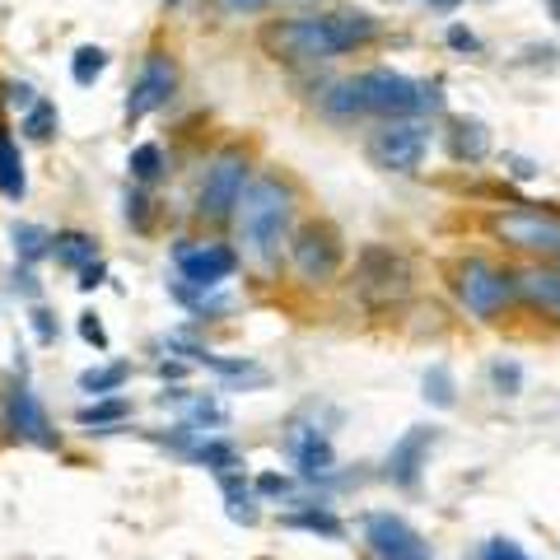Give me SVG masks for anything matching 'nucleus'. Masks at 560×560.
<instances>
[{
    "mask_svg": "<svg viewBox=\"0 0 560 560\" xmlns=\"http://www.w3.org/2000/svg\"><path fill=\"white\" fill-rule=\"evenodd\" d=\"M425 150H430V127L420 117L411 121H383V127L370 136V164L383 173H416L425 164Z\"/></svg>",
    "mask_w": 560,
    "mask_h": 560,
    "instance_id": "obj_9",
    "label": "nucleus"
},
{
    "mask_svg": "<svg viewBox=\"0 0 560 560\" xmlns=\"http://www.w3.org/2000/svg\"><path fill=\"white\" fill-rule=\"evenodd\" d=\"M80 337L90 341L94 350H108V331H103V323H98V313H80Z\"/></svg>",
    "mask_w": 560,
    "mask_h": 560,
    "instance_id": "obj_37",
    "label": "nucleus"
},
{
    "mask_svg": "<svg viewBox=\"0 0 560 560\" xmlns=\"http://www.w3.org/2000/svg\"><path fill=\"white\" fill-rule=\"evenodd\" d=\"M103 280H108V267H103V261H90V267L80 271V280H75V285H80V290H98Z\"/></svg>",
    "mask_w": 560,
    "mask_h": 560,
    "instance_id": "obj_38",
    "label": "nucleus"
},
{
    "mask_svg": "<svg viewBox=\"0 0 560 560\" xmlns=\"http://www.w3.org/2000/svg\"><path fill=\"white\" fill-rule=\"evenodd\" d=\"M425 401H434V407H453L458 401V383H453V374L444 370V364H434V370L425 374Z\"/></svg>",
    "mask_w": 560,
    "mask_h": 560,
    "instance_id": "obj_29",
    "label": "nucleus"
},
{
    "mask_svg": "<svg viewBox=\"0 0 560 560\" xmlns=\"http://www.w3.org/2000/svg\"><path fill=\"white\" fill-rule=\"evenodd\" d=\"M5 430L14 440H24L33 448H57V425H51V416L43 411L38 393H33V383L24 378V364H20V378L5 388Z\"/></svg>",
    "mask_w": 560,
    "mask_h": 560,
    "instance_id": "obj_10",
    "label": "nucleus"
},
{
    "mask_svg": "<svg viewBox=\"0 0 560 560\" xmlns=\"http://www.w3.org/2000/svg\"><path fill=\"white\" fill-rule=\"evenodd\" d=\"M187 374V364H178V360H160V378H183Z\"/></svg>",
    "mask_w": 560,
    "mask_h": 560,
    "instance_id": "obj_41",
    "label": "nucleus"
},
{
    "mask_svg": "<svg viewBox=\"0 0 560 560\" xmlns=\"http://www.w3.org/2000/svg\"><path fill=\"white\" fill-rule=\"evenodd\" d=\"M448 154L458 164H481L486 154H490L486 121H477V117H453V127H448Z\"/></svg>",
    "mask_w": 560,
    "mask_h": 560,
    "instance_id": "obj_16",
    "label": "nucleus"
},
{
    "mask_svg": "<svg viewBox=\"0 0 560 560\" xmlns=\"http://www.w3.org/2000/svg\"><path fill=\"white\" fill-rule=\"evenodd\" d=\"M103 70H108V51H103V47H80L75 51V57H70V80H75L80 84V90H90V84L103 75Z\"/></svg>",
    "mask_w": 560,
    "mask_h": 560,
    "instance_id": "obj_26",
    "label": "nucleus"
},
{
    "mask_svg": "<svg viewBox=\"0 0 560 560\" xmlns=\"http://www.w3.org/2000/svg\"><path fill=\"white\" fill-rule=\"evenodd\" d=\"M481 560H528V551H523L514 537H490L481 547Z\"/></svg>",
    "mask_w": 560,
    "mask_h": 560,
    "instance_id": "obj_31",
    "label": "nucleus"
},
{
    "mask_svg": "<svg viewBox=\"0 0 560 560\" xmlns=\"http://www.w3.org/2000/svg\"><path fill=\"white\" fill-rule=\"evenodd\" d=\"M383 24L370 10L355 5H337L327 14H294V20H271L261 28V51L276 61L290 66H318L331 57H346V51H360L378 43Z\"/></svg>",
    "mask_w": 560,
    "mask_h": 560,
    "instance_id": "obj_1",
    "label": "nucleus"
},
{
    "mask_svg": "<svg viewBox=\"0 0 560 560\" xmlns=\"http://www.w3.org/2000/svg\"><path fill=\"white\" fill-rule=\"evenodd\" d=\"M173 90H178V61H173L168 51H150V57L140 61V70H136L121 113H127V121H140V117L160 113L164 103L173 98Z\"/></svg>",
    "mask_w": 560,
    "mask_h": 560,
    "instance_id": "obj_11",
    "label": "nucleus"
},
{
    "mask_svg": "<svg viewBox=\"0 0 560 560\" xmlns=\"http://www.w3.org/2000/svg\"><path fill=\"white\" fill-rule=\"evenodd\" d=\"M28 327H33V337H38L43 346H51V341H57V331H61L57 318H51L43 304H33V308H28Z\"/></svg>",
    "mask_w": 560,
    "mask_h": 560,
    "instance_id": "obj_32",
    "label": "nucleus"
},
{
    "mask_svg": "<svg viewBox=\"0 0 560 560\" xmlns=\"http://www.w3.org/2000/svg\"><path fill=\"white\" fill-rule=\"evenodd\" d=\"M10 290L20 294V300H38V276H33V267H24V261H20V267L10 271Z\"/></svg>",
    "mask_w": 560,
    "mask_h": 560,
    "instance_id": "obj_36",
    "label": "nucleus"
},
{
    "mask_svg": "<svg viewBox=\"0 0 560 560\" xmlns=\"http://www.w3.org/2000/svg\"><path fill=\"white\" fill-rule=\"evenodd\" d=\"M267 5H271V0H224V10H234V14H257Z\"/></svg>",
    "mask_w": 560,
    "mask_h": 560,
    "instance_id": "obj_40",
    "label": "nucleus"
},
{
    "mask_svg": "<svg viewBox=\"0 0 560 560\" xmlns=\"http://www.w3.org/2000/svg\"><path fill=\"white\" fill-rule=\"evenodd\" d=\"M5 103L10 108H20V113H28V108H38V90L24 84V80H14V84H5Z\"/></svg>",
    "mask_w": 560,
    "mask_h": 560,
    "instance_id": "obj_35",
    "label": "nucleus"
},
{
    "mask_svg": "<svg viewBox=\"0 0 560 560\" xmlns=\"http://www.w3.org/2000/svg\"><path fill=\"white\" fill-rule=\"evenodd\" d=\"M448 47H458V51H477V33L463 28V24H448Z\"/></svg>",
    "mask_w": 560,
    "mask_h": 560,
    "instance_id": "obj_39",
    "label": "nucleus"
},
{
    "mask_svg": "<svg viewBox=\"0 0 560 560\" xmlns=\"http://www.w3.org/2000/svg\"><path fill=\"white\" fill-rule=\"evenodd\" d=\"M10 243H14V257L24 261V267H33V261H43V257H51V234L43 230V224H14L10 230Z\"/></svg>",
    "mask_w": 560,
    "mask_h": 560,
    "instance_id": "obj_25",
    "label": "nucleus"
},
{
    "mask_svg": "<svg viewBox=\"0 0 560 560\" xmlns=\"http://www.w3.org/2000/svg\"><path fill=\"white\" fill-rule=\"evenodd\" d=\"M280 523L285 528H300V533H318L327 541H341L346 537V523L327 510V504H294V510L280 514Z\"/></svg>",
    "mask_w": 560,
    "mask_h": 560,
    "instance_id": "obj_20",
    "label": "nucleus"
},
{
    "mask_svg": "<svg viewBox=\"0 0 560 560\" xmlns=\"http://www.w3.org/2000/svg\"><path fill=\"white\" fill-rule=\"evenodd\" d=\"M434 440H440V430L434 425H411L407 434H401V440L393 444V453H388V481L401 486V490H411L420 481V471H425V463H430Z\"/></svg>",
    "mask_w": 560,
    "mask_h": 560,
    "instance_id": "obj_14",
    "label": "nucleus"
},
{
    "mask_svg": "<svg viewBox=\"0 0 560 560\" xmlns=\"http://www.w3.org/2000/svg\"><path fill=\"white\" fill-rule=\"evenodd\" d=\"M290 458H294V467H300L304 481H323V477H331V467H337V448H331V440L318 425H294Z\"/></svg>",
    "mask_w": 560,
    "mask_h": 560,
    "instance_id": "obj_15",
    "label": "nucleus"
},
{
    "mask_svg": "<svg viewBox=\"0 0 560 560\" xmlns=\"http://www.w3.org/2000/svg\"><path fill=\"white\" fill-rule=\"evenodd\" d=\"M51 257L70 271H84L90 261H98V243L84 230H61V234H51Z\"/></svg>",
    "mask_w": 560,
    "mask_h": 560,
    "instance_id": "obj_21",
    "label": "nucleus"
},
{
    "mask_svg": "<svg viewBox=\"0 0 560 560\" xmlns=\"http://www.w3.org/2000/svg\"><path fill=\"white\" fill-rule=\"evenodd\" d=\"M551 14H556V24H560V0H551Z\"/></svg>",
    "mask_w": 560,
    "mask_h": 560,
    "instance_id": "obj_43",
    "label": "nucleus"
},
{
    "mask_svg": "<svg viewBox=\"0 0 560 560\" xmlns=\"http://www.w3.org/2000/svg\"><path fill=\"white\" fill-rule=\"evenodd\" d=\"M160 401H164V407H183V420H187V425H197V430H206V425H224V420H230L215 397L191 393V388H168V393H160Z\"/></svg>",
    "mask_w": 560,
    "mask_h": 560,
    "instance_id": "obj_18",
    "label": "nucleus"
},
{
    "mask_svg": "<svg viewBox=\"0 0 560 560\" xmlns=\"http://www.w3.org/2000/svg\"><path fill=\"white\" fill-rule=\"evenodd\" d=\"M448 290H453V300H458V308L467 313V318H477V323H500L504 313L518 304V280H514V271L510 267H495V261H486V257L453 261Z\"/></svg>",
    "mask_w": 560,
    "mask_h": 560,
    "instance_id": "obj_4",
    "label": "nucleus"
},
{
    "mask_svg": "<svg viewBox=\"0 0 560 560\" xmlns=\"http://www.w3.org/2000/svg\"><path fill=\"white\" fill-rule=\"evenodd\" d=\"M355 290L364 304L393 308L411 294V261L388 243H364L355 257Z\"/></svg>",
    "mask_w": 560,
    "mask_h": 560,
    "instance_id": "obj_6",
    "label": "nucleus"
},
{
    "mask_svg": "<svg viewBox=\"0 0 560 560\" xmlns=\"http://www.w3.org/2000/svg\"><path fill=\"white\" fill-rule=\"evenodd\" d=\"M238 220V243H243V257L253 267L271 271L280 261V243L290 238V220H294V187L276 173H261V178L248 183L243 201L234 210Z\"/></svg>",
    "mask_w": 560,
    "mask_h": 560,
    "instance_id": "obj_2",
    "label": "nucleus"
},
{
    "mask_svg": "<svg viewBox=\"0 0 560 560\" xmlns=\"http://www.w3.org/2000/svg\"><path fill=\"white\" fill-rule=\"evenodd\" d=\"M290 261L294 271H300L308 285H327V280H337L341 261H346V238L331 220H304L300 230L290 238Z\"/></svg>",
    "mask_w": 560,
    "mask_h": 560,
    "instance_id": "obj_8",
    "label": "nucleus"
},
{
    "mask_svg": "<svg viewBox=\"0 0 560 560\" xmlns=\"http://www.w3.org/2000/svg\"><path fill=\"white\" fill-rule=\"evenodd\" d=\"M425 5H430V10H458L463 0H425Z\"/></svg>",
    "mask_w": 560,
    "mask_h": 560,
    "instance_id": "obj_42",
    "label": "nucleus"
},
{
    "mask_svg": "<svg viewBox=\"0 0 560 560\" xmlns=\"http://www.w3.org/2000/svg\"><path fill=\"white\" fill-rule=\"evenodd\" d=\"M127 168H131L136 183H154V178L164 173V150L154 145V140H145V145H136V150L127 154Z\"/></svg>",
    "mask_w": 560,
    "mask_h": 560,
    "instance_id": "obj_27",
    "label": "nucleus"
},
{
    "mask_svg": "<svg viewBox=\"0 0 560 560\" xmlns=\"http://www.w3.org/2000/svg\"><path fill=\"white\" fill-rule=\"evenodd\" d=\"M518 383H523V370L514 360H495V364H490V388H495L500 397H518Z\"/></svg>",
    "mask_w": 560,
    "mask_h": 560,
    "instance_id": "obj_30",
    "label": "nucleus"
},
{
    "mask_svg": "<svg viewBox=\"0 0 560 560\" xmlns=\"http://www.w3.org/2000/svg\"><path fill=\"white\" fill-rule=\"evenodd\" d=\"M57 127H61V113H57V103L51 98H38V108L24 113V136L28 140H51Z\"/></svg>",
    "mask_w": 560,
    "mask_h": 560,
    "instance_id": "obj_28",
    "label": "nucleus"
},
{
    "mask_svg": "<svg viewBox=\"0 0 560 560\" xmlns=\"http://www.w3.org/2000/svg\"><path fill=\"white\" fill-rule=\"evenodd\" d=\"M490 238L528 261L560 267V210L556 206H510L490 215Z\"/></svg>",
    "mask_w": 560,
    "mask_h": 560,
    "instance_id": "obj_5",
    "label": "nucleus"
},
{
    "mask_svg": "<svg viewBox=\"0 0 560 560\" xmlns=\"http://www.w3.org/2000/svg\"><path fill=\"white\" fill-rule=\"evenodd\" d=\"M248 173H253V160H248V150H220L215 160H210L206 168V178H201V191H197V215L201 220H230L238 201H243V191H248Z\"/></svg>",
    "mask_w": 560,
    "mask_h": 560,
    "instance_id": "obj_7",
    "label": "nucleus"
},
{
    "mask_svg": "<svg viewBox=\"0 0 560 560\" xmlns=\"http://www.w3.org/2000/svg\"><path fill=\"white\" fill-rule=\"evenodd\" d=\"M187 463H197L206 471H215V477H224V471H238V448L230 440H220V434H206V440L187 453Z\"/></svg>",
    "mask_w": 560,
    "mask_h": 560,
    "instance_id": "obj_24",
    "label": "nucleus"
},
{
    "mask_svg": "<svg viewBox=\"0 0 560 560\" xmlns=\"http://www.w3.org/2000/svg\"><path fill=\"white\" fill-rule=\"evenodd\" d=\"M220 495H224V514H230L234 523H248V528H253V523L261 518V510H257V490H253V481L248 477H243V471H224V477H220Z\"/></svg>",
    "mask_w": 560,
    "mask_h": 560,
    "instance_id": "obj_19",
    "label": "nucleus"
},
{
    "mask_svg": "<svg viewBox=\"0 0 560 560\" xmlns=\"http://www.w3.org/2000/svg\"><path fill=\"white\" fill-rule=\"evenodd\" d=\"M355 90H360V113L364 117H383V121H411L420 113H440V84L430 80H411L401 70L388 66H374L355 75Z\"/></svg>",
    "mask_w": 560,
    "mask_h": 560,
    "instance_id": "obj_3",
    "label": "nucleus"
},
{
    "mask_svg": "<svg viewBox=\"0 0 560 560\" xmlns=\"http://www.w3.org/2000/svg\"><path fill=\"white\" fill-rule=\"evenodd\" d=\"M24 191H28V173L20 160V145L10 140V131H0V197L24 201Z\"/></svg>",
    "mask_w": 560,
    "mask_h": 560,
    "instance_id": "obj_23",
    "label": "nucleus"
},
{
    "mask_svg": "<svg viewBox=\"0 0 560 560\" xmlns=\"http://www.w3.org/2000/svg\"><path fill=\"white\" fill-rule=\"evenodd\" d=\"M127 416H131L127 397H98V401H90V407L75 411V425L90 430V434H121L127 430Z\"/></svg>",
    "mask_w": 560,
    "mask_h": 560,
    "instance_id": "obj_17",
    "label": "nucleus"
},
{
    "mask_svg": "<svg viewBox=\"0 0 560 560\" xmlns=\"http://www.w3.org/2000/svg\"><path fill=\"white\" fill-rule=\"evenodd\" d=\"M364 541L378 560H430V547L425 537L401 514H370L364 518Z\"/></svg>",
    "mask_w": 560,
    "mask_h": 560,
    "instance_id": "obj_13",
    "label": "nucleus"
},
{
    "mask_svg": "<svg viewBox=\"0 0 560 560\" xmlns=\"http://www.w3.org/2000/svg\"><path fill=\"white\" fill-rule=\"evenodd\" d=\"M127 220H131V230H136V234H145V230H150V201L140 197L136 187L127 191Z\"/></svg>",
    "mask_w": 560,
    "mask_h": 560,
    "instance_id": "obj_34",
    "label": "nucleus"
},
{
    "mask_svg": "<svg viewBox=\"0 0 560 560\" xmlns=\"http://www.w3.org/2000/svg\"><path fill=\"white\" fill-rule=\"evenodd\" d=\"M257 500H285L290 495V477H280V471H261V477L253 481Z\"/></svg>",
    "mask_w": 560,
    "mask_h": 560,
    "instance_id": "obj_33",
    "label": "nucleus"
},
{
    "mask_svg": "<svg viewBox=\"0 0 560 560\" xmlns=\"http://www.w3.org/2000/svg\"><path fill=\"white\" fill-rule=\"evenodd\" d=\"M173 267H178V280L197 290H220L224 280L238 271V253L220 238H206V243H178L173 248Z\"/></svg>",
    "mask_w": 560,
    "mask_h": 560,
    "instance_id": "obj_12",
    "label": "nucleus"
},
{
    "mask_svg": "<svg viewBox=\"0 0 560 560\" xmlns=\"http://www.w3.org/2000/svg\"><path fill=\"white\" fill-rule=\"evenodd\" d=\"M127 378H131V364L127 360H113V364H94V370H84L75 388L84 397L98 401V397H117L121 388H127Z\"/></svg>",
    "mask_w": 560,
    "mask_h": 560,
    "instance_id": "obj_22",
    "label": "nucleus"
}]
</instances>
